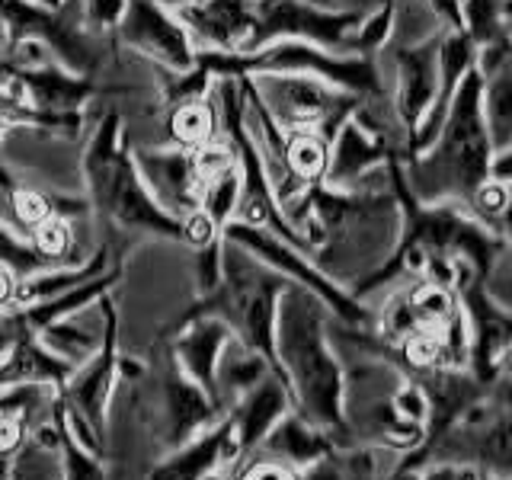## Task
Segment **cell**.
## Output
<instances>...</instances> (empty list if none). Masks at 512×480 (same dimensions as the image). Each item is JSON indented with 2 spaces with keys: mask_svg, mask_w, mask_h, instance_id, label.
Returning a JSON list of instances; mask_svg holds the SVG:
<instances>
[{
  "mask_svg": "<svg viewBox=\"0 0 512 480\" xmlns=\"http://www.w3.org/2000/svg\"><path fill=\"white\" fill-rule=\"evenodd\" d=\"M330 311L314 292L285 285L276 314V359L292 394V407L333 445H349L343 420V359L330 340Z\"/></svg>",
  "mask_w": 512,
  "mask_h": 480,
  "instance_id": "6da1fadb",
  "label": "cell"
},
{
  "mask_svg": "<svg viewBox=\"0 0 512 480\" xmlns=\"http://www.w3.org/2000/svg\"><path fill=\"white\" fill-rule=\"evenodd\" d=\"M493 157L496 148L484 119V77L474 64L461 80L436 138L400 164V176L416 202L468 208L477 189L493 180Z\"/></svg>",
  "mask_w": 512,
  "mask_h": 480,
  "instance_id": "7a4b0ae2",
  "label": "cell"
},
{
  "mask_svg": "<svg viewBox=\"0 0 512 480\" xmlns=\"http://www.w3.org/2000/svg\"><path fill=\"white\" fill-rule=\"evenodd\" d=\"M80 170H84L87 202L96 215H103L122 231L154 234L183 244L180 218L170 215L141 180L132 144L125 138V122L116 109L103 112L100 122H96Z\"/></svg>",
  "mask_w": 512,
  "mask_h": 480,
  "instance_id": "3957f363",
  "label": "cell"
},
{
  "mask_svg": "<svg viewBox=\"0 0 512 480\" xmlns=\"http://www.w3.org/2000/svg\"><path fill=\"white\" fill-rule=\"evenodd\" d=\"M288 279L279 276L276 269H269L256 256H250L244 247L224 240V279L212 295L196 298L192 311L186 314H215L240 343L250 346L253 352L269 362L272 375L279 381L282 368L276 359V314H279V298L285 292ZM288 388V384H285Z\"/></svg>",
  "mask_w": 512,
  "mask_h": 480,
  "instance_id": "277c9868",
  "label": "cell"
},
{
  "mask_svg": "<svg viewBox=\"0 0 512 480\" xmlns=\"http://www.w3.org/2000/svg\"><path fill=\"white\" fill-rule=\"evenodd\" d=\"M212 77H250V74H308L324 84L359 96L365 103L391 100L378 68V55H343L301 39H276L256 52H199L196 58Z\"/></svg>",
  "mask_w": 512,
  "mask_h": 480,
  "instance_id": "5b68a950",
  "label": "cell"
},
{
  "mask_svg": "<svg viewBox=\"0 0 512 480\" xmlns=\"http://www.w3.org/2000/svg\"><path fill=\"white\" fill-rule=\"evenodd\" d=\"M250 84L285 135L311 132L333 141L340 125L359 109V103H365L308 74H250Z\"/></svg>",
  "mask_w": 512,
  "mask_h": 480,
  "instance_id": "8992f818",
  "label": "cell"
},
{
  "mask_svg": "<svg viewBox=\"0 0 512 480\" xmlns=\"http://www.w3.org/2000/svg\"><path fill=\"white\" fill-rule=\"evenodd\" d=\"M4 20L10 45L16 42H39L61 68L80 77H96L106 61L103 36L84 23V13H71L68 4L52 10L39 0H4Z\"/></svg>",
  "mask_w": 512,
  "mask_h": 480,
  "instance_id": "52a82bcc",
  "label": "cell"
},
{
  "mask_svg": "<svg viewBox=\"0 0 512 480\" xmlns=\"http://www.w3.org/2000/svg\"><path fill=\"white\" fill-rule=\"evenodd\" d=\"M221 237L231 240L237 247H244L250 256H256V260L266 263L269 269H276L288 282L314 292L340 324H349V327H372L375 324V311H368L356 295L346 292L343 285H336L308 253L292 247L279 234L253 228V224H244V221H228L221 228Z\"/></svg>",
  "mask_w": 512,
  "mask_h": 480,
  "instance_id": "ba28073f",
  "label": "cell"
},
{
  "mask_svg": "<svg viewBox=\"0 0 512 480\" xmlns=\"http://www.w3.org/2000/svg\"><path fill=\"white\" fill-rule=\"evenodd\" d=\"M144 375L154 381V436L164 452H173L192 442L208 426H215L224 410L208 397L196 381H192L183 365L176 362L170 340L160 343L151 356V365H144Z\"/></svg>",
  "mask_w": 512,
  "mask_h": 480,
  "instance_id": "9c48e42d",
  "label": "cell"
},
{
  "mask_svg": "<svg viewBox=\"0 0 512 480\" xmlns=\"http://www.w3.org/2000/svg\"><path fill=\"white\" fill-rule=\"evenodd\" d=\"M365 16V10H330L311 0H253V36L247 52H256L276 39H301L330 48V52L356 55L352 45H356V32Z\"/></svg>",
  "mask_w": 512,
  "mask_h": 480,
  "instance_id": "30bf717a",
  "label": "cell"
},
{
  "mask_svg": "<svg viewBox=\"0 0 512 480\" xmlns=\"http://www.w3.org/2000/svg\"><path fill=\"white\" fill-rule=\"evenodd\" d=\"M96 311L103 317V343L93 356L74 368L71 381L64 384V404L74 416H80L90 429L93 436L106 442V432H109V404H112V394H116V384L122 381L119 375V362H122V352H119V308L112 295H100L96 301Z\"/></svg>",
  "mask_w": 512,
  "mask_h": 480,
  "instance_id": "8fae6325",
  "label": "cell"
},
{
  "mask_svg": "<svg viewBox=\"0 0 512 480\" xmlns=\"http://www.w3.org/2000/svg\"><path fill=\"white\" fill-rule=\"evenodd\" d=\"M112 32L128 52L154 61L157 68L170 74H186L196 68L199 52L183 20L160 0H125V10Z\"/></svg>",
  "mask_w": 512,
  "mask_h": 480,
  "instance_id": "7c38bea8",
  "label": "cell"
},
{
  "mask_svg": "<svg viewBox=\"0 0 512 480\" xmlns=\"http://www.w3.org/2000/svg\"><path fill=\"white\" fill-rule=\"evenodd\" d=\"M391 160L404 164V151L397 148V141L378 132V128L365 125L352 112L330 141V164H327L324 186L343 192L372 189L368 180H375L378 173L388 170Z\"/></svg>",
  "mask_w": 512,
  "mask_h": 480,
  "instance_id": "4fadbf2b",
  "label": "cell"
},
{
  "mask_svg": "<svg viewBox=\"0 0 512 480\" xmlns=\"http://www.w3.org/2000/svg\"><path fill=\"white\" fill-rule=\"evenodd\" d=\"M439 26L432 36L404 42L394 48V96L391 106L397 112V122L404 125L407 138L413 141L416 128L423 125L426 112L436 100L439 90V39H442Z\"/></svg>",
  "mask_w": 512,
  "mask_h": 480,
  "instance_id": "5bb4252c",
  "label": "cell"
},
{
  "mask_svg": "<svg viewBox=\"0 0 512 480\" xmlns=\"http://www.w3.org/2000/svg\"><path fill=\"white\" fill-rule=\"evenodd\" d=\"M0 87L13 100L42 112H84L87 103L100 93L96 77L71 74L55 58H45L42 64H32V68H10L0 77Z\"/></svg>",
  "mask_w": 512,
  "mask_h": 480,
  "instance_id": "9a60e30c",
  "label": "cell"
},
{
  "mask_svg": "<svg viewBox=\"0 0 512 480\" xmlns=\"http://www.w3.org/2000/svg\"><path fill=\"white\" fill-rule=\"evenodd\" d=\"M135 167L141 173L144 186L151 189V196L167 208L170 215L183 218L189 212L199 208V196H202V173L196 164V151L176 148V144H167V148H138L132 151Z\"/></svg>",
  "mask_w": 512,
  "mask_h": 480,
  "instance_id": "2e32d148",
  "label": "cell"
},
{
  "mask_svg": "<svg viewBox=\"0 0 512 480\" xmlns=\"http://www.w3.org/2000/svg\"><path fill=\"white\" fill-rule=\"evenodd\" d=\"M240 461H244V452H240L231 416L224 413L202 436L167 452V458L151 468L148 480H208L215 474H234Z\"/></svg>",
  "mask_w": 512,
  "mask_h": 480,
  "instance_id": "e0dca14e",
  "label": "cell"
},
{
  "mask_svg": "<svg viewBox=\"0 0 512 480\" xmlns=\"http://www.w3.org/2000/svg\"><path fill=\"white\" fill-rule=\"evenodd\" d=\"M231 336H234L231 327L215 314H183L180 327H176V333L170 336V349H173L176 362L183 365V372L196 381L218 407H221L218 362H221V352L228 346Z\"/></svg>",
  "mask_w": 512,
  "mask_h": 480,
  "instance_id": "ac0fdd59",
  "label": "cell"
},
{
  "mask_svg": "<svg viewBox=\"0 0 512 480\" xmlns=\"http://www.w3.org/2000/svg\"><path fill=\"white\" fill-rule=\"evenodd\" d=\"M176 16L183 20L196 52H247L253 36V0H202L180 7Z\"/></svg>",
  "mask_w": 512,
  "mask_h": 480,
  "instance_id": "d6986e66",
  "label": "cell"
},
{
  "mask_svg": "<svg viewBox=\"0 0 512 480\" xmlns=\"http://www.w3.org/2000/svg\"><path fill=\"white\" fill-rule=\"evenodd\" d=\"M477 71L484 77V119L496 151L512 144V55L500 32L493 42L477 48Z\"/></svg>",
  "mask_w": 512,
  "mask_h": 480,
  "instance_id": "ffe728a7",
  "label": "cell"
},
{
  "mask_svg": "<svg viewBox=\"0 0 512 480\" xmlns=\"http://www.w3.org/2000/svg\"><path fill=\"white\" fill-rule=\"evenodd\" d=\"M292 407V394H288L285 381H279L276 375H266L256 388H250L244 397L234 400V407L228 410L234 432H237V442H240V452L253 455L260 442L266 439V432L276 426L282 416Z\"/></svg>",
  "mask_w": 512,
  "mask_h": 480,
  "instance_id": "44dd1931",
  "label": "cell"
},
{
  "mask_svg": "<svg viewBox=\"0 0 512 480\" xmlns=\"http://www.w3.org/2000/svg\"><path fill=\"white\" fill-rule=\"evenodd\" d=\"M333 439L324 429H317L314 423H308L298 410H288L282 420L266 432V439L256 448V455L276 458L288 468H308L311 461L324 458L327 452H333Z\"/></svg>",
  "mask_w": 512,
  "mask_h": 480,
  "instance_id": "7402d4cb",
  "label": "cell"
},
{
  "mask_svg": "<svg viewBox=\"0 0 512 480\" xmlns=\"http://www.w3.org/2000/svg\"><path fill=\"white\" fill-rule=\"evenodd\" d=\"M122 279V263L112 260V266L103 272V276H96L84 285H74L71 292H64L58 298H48V301H39V304H29V308H10L16 327L23 333H39L42 327L55 324V320H64V317H74V314H84L87 308H93L100 295L112 292V285H119Z\"/></svg>",
  "mask_w": 512,
  "mask_h": 480,
  "instance_id": "603a6c76",
  "label": "cell"
},
{
  "mask_svg": "<svg viewBox=\"0 0 512 480\" xmlns=\"http://www.w3.org/2000/svg\"><path fill=\"white\" fill-rule=\"evenodd\" d=\"M116 256L109 253V247H100L96 253H90L84 263H74V266H55V269H45L36 272V276L20 279L16 282V295H13V308H29V304H39L48 298H58L64 292H71L74 285H84L112 266Z\"/></svg>",
  "mask_w": 512,
  "mask_h": 480,
  "instance_id": "cb8c5ba5",
  "label": "cell"
},
{
  "mask_svg": "<svg viewBox=\"0 0 512 480\" xmlns=\"http://www.w3.org/2000/svg\"><path fill=\"white\" fill-rule=\"evenodd\" d=\"M266 375H272L269 362L253 352L250 346H244L231 336L228 346L221 352V362H218V397H221V407L231 410L237 397H244L250 388H256Z\"/></svg>",
  "mask_w": 512,
  "mask_h": 480,
  "instance_id": "d4e9b609",
  "label": "cell"
},
{
  "mask_svg": "<svg viewBox=\"0 0 512 480\" xmlns=\"http://www.w3.org/2000/svg\"><path fill=\"white\" fill-rule=\"evenodd\" d=\"M215 138H221V125H218V106L212 100V93L167 106V141L170 144L196 151Z\"/></svg>",
  "mask_w": 512,
  "mask_h": 480,
  "instance_id": "484cf974",
  "label": "cell"
},
{
  "mask_svg": "<svg viewBox=\"0 0 512 480\" xmlns=\"http://www.w3.org/2000/svg\"><path fill=\"white\" fill-rule=\"evenodd\" d=\"M52 420L58 429V455H61V480H112L106 458L87 452L84 445L74 439L71 423H68V407H64V397L58 394Z\"/></svg>",
  "mask_w": 512,
  "mask_h": 480,
  "instance_id": "4316f807",
  "label": "cell"
},
{
  "mask_svg": "<svg viewBox=\"0 0 512 480\" xmlns=\"http://www.w3.org/2000/svg\"><path fill=\"white\" fill-rule=\"evenodd\" d=\"M36 336H39V343L48 352H55L58 359H64V362H71L74 368H80L96 349H100L103 327L90 330V327L80 324V314H74V317H64V320H55V324L42 327Z\"/></svg>",
  "mask_w": 512,
  "mask_h": 480,
  "instance_id": "83f0119b",
  "label": "cell"
},
{
  "mask_svg": "<svg viewBox=\"0 0 512 480\" xmlns=\"http://www.w3.org/2000/svg\"><path fill=\"white\" fill-rule=\"evenodd\" d=\"M0 266H7L16 279H29L36 272L55 269V263L32 244L29 234L10 228L7 221H0Z\"/></svg>",
  "mask_w": 512,
  "mask_h": 480,
  "instance_id": "f1b7e54d",
  "label": "cell"
},
{
  "mask_svg": "<svg viewBox=\"0 0 512 480\" xmlns=\"http://www.w3.org/2000/svg\"><path fill=\"white\" fill-rule=\"evenodd\" d=\"M237 202H240V167L234 160L231 167H224L221 173L212 176V180H205L202 196H199V208L215 221V228L221 231L224 224L234 221Z\"/></svg>",
  "mask_w": 512,
  "mask_h": 480,
  "instance_id": "f546056e",
  "label": "cell"
},
{
  "mask_svg": "<svg viewBox=\"0 0 512 480\" xmlns=\"http://www.w3.org/2000/svg\"><path fill=\"white\" fill-rule=\"evenodd\" d=\"M192 272H196V295H212L224 279V237H215L212 244L192 250Z\"/></svg>",
  "mask_w": 512,
  "mask_h": 480,
  "instance_id": "4dcf8cb0",
  "label": "cell"
},
{
  "mask_svg": "<svg viewBox=\"0 0 512 480\" xmlns=\"http://www.w3.org/2000/svg\"><path fill=\"white\" fill-rule=\"evenodd\" d=\"M231 480H298V471L276 461V458H266V455L253 452L237 464Z\"/></svg>",
  "mask_w": 512,
  "mask_h": 480,
  "instance_id": "1f68e13d",
  "label": "cell"
},
{
  "mask_svg": "<svg viewBox=\"0 0 512 480\" xmlns=\"http://www.w3.org/2000/svg\"><path fill=\"white\" fill-rule=\"evenodd\" d=\"M80 7H84V23L96 36H106V32L116 29L125 10V0H80Z\"/></svg>",
  "mask_w": 512,
  "mask_h": 480,
  "instance_id": "d6a6232c",
  "label": "cell"
},
{
  "mask_svg": "<svg viewBox=\"0 0 512 480\" xmlns=\"http://www.w3.org/2000/svg\"><path fill=\"white\" fill-rule=\"evenodd\" d=\"M180 228H183V244H189L192 250H199L205 244H212L215 237H221V231L215 228V221L208 218L202 208H196V212H189L180 218Z\"/></svg>",
  "mask_w": 512,
  "mask_h": 480,
  "instance_id": "836d02e7",
  "label": "cell"
},
{
  "mask_svg": "<svg viewBox=\"0 0 512 480\" xmlns=\"http://www.w3.org/2000/svg\"><path fill=\"white\" fill-rule=\"evenodd\" d=\"M423 480H496L487 471L474 468V464H455V461H439V464H426Z\"/></svg>",
  "mask_w": 512,
  "mask_h": 480,
  "instance_id": "e575fe53",
  "label": "cell"
},
{
  "mask_svg": "<svg viewBox=\"0 0 512 480\" xmlns=\"http://www.w3.org/2000/svg\"><path fill=\"white\" fill-rule=\"evenodd\" d=\"M298 480H346L340 461H336V452H327L324 458L311 461L308 468L298 471Z\"/></svg>",
  "mask_w": 512,
  "mask_h": 480,
  "instance_id": "d590c367",
  "label": "cell"
},
{
  "mask_svg": "<svg viewBox=\"0 0 512 480\" xmlns=\"http://www.w3.org/2000/svg\"><path fill=\"white\" fill-rule=\"evenodd\" d=\"M493 180L512 186V144H509V148H503V151H496V157H493Z\"/></svg>",
  "mask_w": 512,
  "mask_h": 480,
  "instance_id": "8d00e7d4",
  "label": "cell"
},
{
  "mask_svg": "<svg viewBox=\"0 0 512 480\" xmlns=\"http://www.w3.org/2000/svg\"><path fill=\"white\" fill-rule=\"evenodd\" d=\"M16 279L7 266H0V311H10L13 308V295H16Z\"/></svg>",
  "mask_w": 512,
  "mask_h": 480,
  "instance_id": "74e56055",
  "label": "cell"
},
{
  "mask_svg": "<svg viewBox=\"0 0 512 480\" xmlns=\"http://www.w3.org/2000/svg\"><path fill=\"white\" fill-rule=\"evenodd\" d=\"M7 52H10V36H7V20H4V0H0V77L7 71Z\"/></svg>",
  "mask_w": 512,
  "mask_h": 480,
  "instance_id": "f35d334b",
  "label": "cell"
},
{
  "mask_svg": "<svg viewBox=\"0 0 512 480\" xmlns=\"http://www.w3.org/2000/svg\"><path fill=\"white\" fill-rule=\"evenodd\" d=\"M493 231H500L503 234V240L509 244V250H512V202H509V208L506 212L496 218V224H493Z\"/></svg>",
  "mask_w": 512,
  "mask_h": 480,
  "instance_id": "ab89813d",
  "label": "cell"
},
{
  "mask_svg": "<svg viewBox=\"0 0 512 480\" xmlns=\"http://www.w3.org/2000/svg\"><path fill=\"white\" fill-rule=\"evenodd\" d=\"M164 7H170V10H180V7H189V4H202V0H160Z\"/></svg>",
  "mask_w": 512,
  "mask_h": 480,
  "instance_id": "60d3db41",
  "label": "cell"
},
{
  "mask_svg": "<svg viewBox=\"0 0 512 480\" xmlns=\"http://www.w3.org/2000/svg\"><path fill=\"white\" fill-rule=\"evenodd\" d=\"M503 36H506V42H509V55H512V20L503 23Z\"/></svg>",
  "mask_w": 512,
  "mask_h": 480,
  "instance_id": "b9f144b4",
  "label": "cell"
},
{
  "mask_svg": "<svg viewBox=\"0 0 512 480\" xmlns=\"http://www.w3.org/2000/svg\"><path fill=\"white\" fill-rule=\"evenodd\" d=\"M503 20H512V0H503Z\"/></svg>",
  "mask_w": 512,
  "mask_h": 480,
  "instance_id": "7bdbcfd3",
  "label": "cell"
},
{
  "mask_svg": "<svg viewBox=\"0 0 512 480\" xmlns=\"http://www.w3.org/2000/svg\"><path fill=\"white\" fill-rule=\"evenodd\" d=\"M7 132H10V125H4V122H0V144H4V138H7Z\"/></svg>",
  "mask_w": 512,
  "mask_h": 480,
  "instance_id": "ee69618b",
  "label": "cell"
},
{
  "mask_svg": "<svg viewBox=\"0 0 512 480\" xmlns=\"http://www.w3.org/2000/svg\"><path fill=\"white\" fill-rule=\"evenodd\" d=\"M509 196H512V186H509Z\"/></svg>",
  "mask_w": 512,
  "mask_h": 480,
  "instance_id": "f6af8a7d",
  "label": "cell"
}]
</instances>
